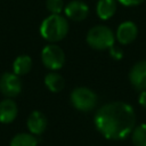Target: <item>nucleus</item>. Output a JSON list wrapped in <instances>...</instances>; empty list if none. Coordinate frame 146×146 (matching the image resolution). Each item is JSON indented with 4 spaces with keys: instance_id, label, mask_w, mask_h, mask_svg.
<instances>
[{
    "instance_id": "f257e3e1",
    "label": "nucleus",
    "mask_w": 146,
    "mask_h": 146,
    "mask_svg": "<svg viewBox=\"0 0 146 146\" xmlns=\"http://www.w3.org/2000/svg\"><path fill=\"white\" fill-rule=\"evenodd\" d=\"M97 130L107 139L127 138L135 128L136 114L132 106L124 102H112L103 105L94 117Z\"/></svg>"
},
{
    "instance_id": "f03ea898",
    "label": "nucleus",
    "mask_w": 146,
    "mask_h": 146,
    "mask_svg": "<svg viewBox=\"0 0 146 146\" xmlns=\"http://www.w3.org/2000/svg\"><path fill=\"white\" fill-rule=\"evenodd\" d=\"M68 32L67 19L60 14H51L46 17L40 25L41 36L49 42L60 41Z\"/></svg>"
},
{
    "instance_id": "7ed1b4c3",
    "label": "nucleus",
    "mask_w": 146,
    "mask_h": 146,
    "mask_svg": "<svg viewBox=\"0 0 146 146\" xmlns=\"http://www.w3.org/2000/svg\"><path fill=\"white\" fill-rule=\"evenodd\" d=\"M114 40L115 35L113 31L105 25H96L87 34V43L97 50L110 49L114 44Z\"/></svg>"
},
{
    "instance_id": "20e7f679",
    "label": "nucleus",
    "mask_w": 146,
    "mask_h": 146,
    "mask_svg": "<svg viewBox=\"0 0 146 146\" xmlns=\"http://www.w3.org/2000/svg\"><path fill=\"white\" fill-rule=\"evenodd\" d=\"M72 105L82 112L91 111L97 104V95L87 87H78L71 94Z\"/></svg>"
},
{
    "instance_id": "39448f33",
    "label": "nucleus",
    "mask_w": 146,
    "mask_h": 146,
    "mask_svg": "<svg viewBox=\"0 0 146 146\" xmlns=\"http://www.w3.org/2000/svg\"><path fill=\"white\" fill-rule=\"evenodd\" d=\"M41 59L46 67H48L49 70L56 71L63 67L65 63V54L59 46L55 43H50L42 49Z\"/></svg>"
},
{
    "instance_id": "423d86ee",
    "label": "nucleus",
    "mask_w": 146,
    "mask_h": 146,
    "mask_svg": "<svg viewBox=\"0 0 146 146\" xmlns=\"http://www.w3.org/2000/svg\"><path fill=\"white\" fill-rule=\"evenodd\" d=\"M22 90V81L17 74L6 72L0 78V91L7 98L16 97Z\"/></svg>"
},
{
    "instance_id": "0eeeda50",
    "label": "nucleus",
    "mask_w": 146,
    "mask_h": 146,
    "mask_svg": "<svg viewBox=\"0 0 146 146\" xmlns=\"http://www.w3.org/2000/svg\"><path fill=\"white\" fill-rule=\"evenodd\" d=\"M137 34H138L137 25L131 21H125L119 25L115 38L121 44H129L135 41Z\"/></svg>"
},
{
    "instance_id": "6e6552de",
    "label": "nucleus",
    "mask_w": 146,
    "mask_h": 146,
    "mask_svg": "<svg viewBox=\"0 0 146 146\" xmlns=\"http://www.w3.org/2000/svg\"><path fill=\"white\" fill-rule=\"evenodd\" d=\"M129 80L136 89L140 91L146 89V60H139L131 67Z\"/></svg>"
},
{
    "instance_id": "1a4fd4ad",
    "label": "nucleus",
    "mask_w": 146,
    "mask_h": 146,
    "mask_svg": "<svg viewBox=\"0 0 146 146\" xmlns=\"http://www.w3.org/2000/svg\"><path fill=\"white\" fill-rule=\"evenodd\" d=\"M65 15L67 18L74 21V22H81L83 21L88 14H89V8L86 2L80 1V0H73L66 5L64 8Z\"/></svg>"
},
{
    "instance_id": "9d476101",
    "label": "nucleus",
    "mask_w": 146,
    "mask_h": 146,
    "mask_svg": "<svg viewBox=\"0 0 146 146\" xmlns=\"http://www.w3.org/2000/svg\"><path fill=\"white\" fill-rule=\"evenodd\" d=\"M27 129L33 135H41L47 128V117L40 111H33L27 117Z\"/></svg>"
},
{
    "instance_id": "9b49d317",
    "label": "nucleus",
    "mask_w": 146,
    "mask_h": 146,
    "mask_svg": "<svg viewBox=\"0 0 146 146\" xmlns=\"http://www.w3.org/2000/svg\"><path fill=\"white\" fill-rule=\"evenodd\" d=\"M18 113L16 103L11 98H6L0 102V122L10 123L13 122Z\"/></svg>"
},
{
    "instance_id": "f8f14e48",
    "label": "nucleus",
    "mask_w": 146,
    "mask_h": 146,
    "mask_svg": "<svg viewBox=\"0 0 146 146\" xmlns=\"http://www.w3.org/2000/svg\"><path fill=\"white\" fill-rule=\"evenodd\" d=\"M116 11L115 0H98L96 6V13L98 17L103 21L110 19Z\"/></svg>"
},
{
    "instance_id": "ddd939ff",
    "label": "nucleus",
    "mask_w": 146,
    "mask_h": 146,
    "mask_svg": "<svg viewBox=\"0 0 146 146\" xmlns=\"http://www.w3.org/2000/svg\"><path fill=\"white\" fill-rule=\"evenodd\" d=\"M31 68H32V59L27 55H21L16 57V59L13 63V71L18 76L29 73Z\"/></svg>"
},
{
    "instance_id": "4468645a",
    "label": "nucleus",
    "mask_w": 146,
    "mask_h": 146,
    "mask_svg": "<svg viewBox=\"0 0 146 146\" xmlns=\"http://www.w3.org/2000/svg\"><path fill=\"white\" fill-rule=\"evenodd\" d=\"M44 84L50 91L59 92L64 89L65 81H64V79L60 74H58L56 72H51V73H48L44 76Z\"/></svg>"
},
{
    "instance_id": "2eb2a0df",
    "label": "nucleus",
    "mask_w": 146,
    "mask_h": 146,
    "mask_svg": "<svg viewBox=\"0 0 146 146\" xmlns=\"http://www.w3.org/2000/svg\"><path fill=\"white\" fill-rule=\"evenodd\" d=\"M38 141L36 138L33 136V133L22 132L14 136V138L10 141V146H36Z\"/></svg>"
},
{
    "instance_id": "dca6fc26",
    "label": "nucleus",
    "mask_w": 146,
    "mask_h": 146,
    "mask_svg": "<svg viewBox=\"0 0 146 146\" xmlns=\"http://www.w3.org/2000/svg\"><path fill=\"white\" fill-rule=\"evenodd\" d=\"M131 140L135 146H146V123H141L131 131Z\"/></svg>"
},
{
    "instance_id": "f3484780",
    "label": "nucleus",
    "mask_w": 146,
    "mask_h": 146,
    "mask_svg": "<svg viewBox=\"0 0 146 146\" xmlns=\"http://www.w3.org/2000/svg\"><path fill=\"white\" fill-rule=\"evenodd\" d=\"M46 7L48 11L51 14H60L64 9V1L63 0H47Z\"/></svg>"
},
{
    "instance_id": "a211bd4d",
    "label": "nucleus",
    "mask_w": 146,
    "mask_h": 146,
    "mask_svg": "<svg viewBox=\"0 0 146 146\" xmlns=\"http://www.w3.org/2000/svg\"><path fill=\"white\" fill-rule=\"evenodd\" d=\"M110 55L113 59H116V60H120L122 57H123V51L119 48V47H115L114 44L110 48Z\"/></svg>"
},
{
    "instance_id": "6ab92c4d",
    "label": "nucleus",
    "mask_w": 146,
    "mask_h": 146,
    "mask_svg": "<svg viewBox=\"0 0 146 146\" xmlns=\"http://www.w3.org/2000/svg\"><path fill=\"white\" fill-rule=\"evenodd\" d=\"M121 5L125 6V7H132V6H138L140 5L144 0H117Z\"/></svg>"
},
{
    "instance_id": "aec40b11",
    "label": "nucleus",
    "mask_w": 146,
    "mask_h": 146,
    "mask_svg": "<svg viewBox=\"0 0 146 146\" xmlns=\"http://www.w3.org/2000/svg\"><path fill=\"white\" fill-rule=\"evenodd\" d=\"M138 102H139V104H140L144 108H146V89L141 90V92H140V95H139V97H138Z\"/></svg>"
}]
</instances>
